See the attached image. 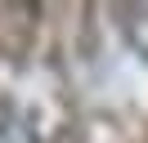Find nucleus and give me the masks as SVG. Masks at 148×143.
Here are the masks:
<instances>
[{
	"mask_svg": "<svg viewBox=\"0 0 148 143\" xmlns=\"http://www.w3.org/2000/svg\"><path fill=\"white\" fill-rule=\"evenodd\" d=\"M0 143H32L27 121L18 112H9V107H0Z\"/></svg>",
	"mask_w": 148,
	"mask_h": 143,
	"instance_id": "f257e3e1",
	"label": "nucleus"
}]
</instances>
